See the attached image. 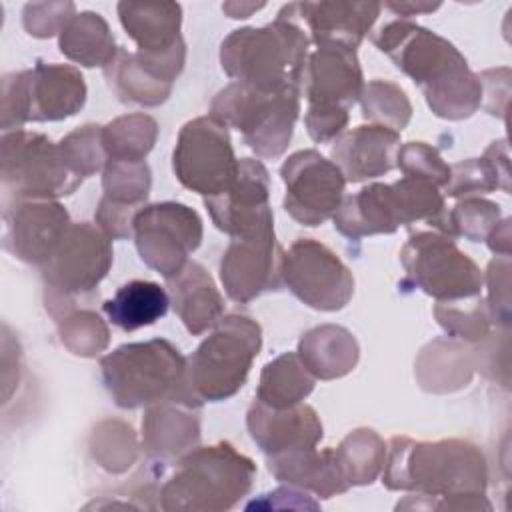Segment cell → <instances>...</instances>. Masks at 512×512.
Segmentation results:
<instances>
[{
    "mask_svg": "<svg viewBox=\"0 0 512 512\" xmlns=\"http://www.w3.org/2000/svg\"><path fill=\"white\" fill-rule=\"evenodd\" d=\"M370 40L422 90L438 118L464 120L482 106L478 74L440 34L398 18L370 32Z\"/></svg>",
    "mask_w": 512,
    "mask_h": 512,
    "instance_id": "obj_1",
    "label": "cell"
},
{
    "mask_svg": "<svg viewBox=\"0 0 512 512\" xmlns=\"http://www.w3.org/2000/svg\"><path fill=\"white\" fill-rule=\"evenodd\" d=\"M382 484L388 490L428 498L484 496L488 464L482 450L460 438L420 442L392 436L386 446Z\"/></svg>",
    "mask_w": 512,
    "mask_h": 512,
    "instance_id": "obj_2",
    "label": "cell"
},
{
    "mask_svg": "<svg viewBox=\"0 0 512 512\" xmlns=\"http://www.w3.org/2000/svg\"><path fill=\"white\" fill-rule=\"evenodd\" d=\"M256 464L222 440L196 446L178 458L176 470L158 490V506L168 512H222L252 490Z\"/></svg>",
    "mask_w": 512,
    "mask_h": 512,
    "instance_id": "obj_3",
    "label": "cell"
},
{
    "mask_svg": "<svg viewBox=\"0 0 512 512\" xmlns=\"http://www.w3.org/2000/svg\"><path fill=\"white\" fill-rule=\"evenodd\" d=\"M310 38L282 16L260 28H238L220 44V66L234 80L266 92L298 90Z\"/></svg>",
    "mask_w": 512,
    "mask_h": 512,
    "instance_id": "obj_4",
    "label": "cell"
},
{
    "mask_svg": "<svg viewBox=\"0 0 512 512\" xmlns=\"http://www.w3.org/2000/svg\"><path fill=\"white\" fill-rule=\"evenodd\" d=\"M104 386L118 408H146L166 398L202 402L186 382V358L164 338L122 344L100 358Z\"/></svg>",
    "mask_w": 512,
    "mask_h": 512,
    "instance_id": "obj_5",
    "label": "cell"
},
{
    "mask_svg": "<svg viewBox=\"0 0 512 512\" xmlns=\"http://www.w3.org/2000/svg\"><path fill=\"white\" fill-rule=\"evenodd\" d=\"M444 210V194L438 186L422 178L402 176L392 184L374 182L344 196L332 222L342 236L360 240L374 234H394L400 226L416 222L432 228Z\"/></svg>",
    "mask_w": 512,
    "mask_h": 512,
    "instance_id": "obj_6",
    "label": "cell"
},
{
    "mask_svg": "<svg viewBox=\"0 0 512 512\" xmlns=\"http://www.w3.org/2000/svg\"><path fill=\"white\" fill-rule=\"evenodd\" d=\"M112 266V240L90 222L70 224L54 254L40 268L46 312L60 322L80 302L98 296V286Z\"/></svg>",
    "mask_w": 512,
    "mask_h": 512,
    "instance_id": "obj_7",
    "label": "cell"
},
{
    "mask_svg": "<svg viewBox=\"0 0 512 512\" xmlns=\"http://www.w3.org/2000/svg\"><path fill=\"white\" fill-rule=\"evenodd\" d=\"M260 348L262 328L256 320L244 314L222 316L186 358L188 388L202 404L232 398L246 384Z\"/></svg>",
    "mask_w": 512,
    "mask_h": 512,
    "instance_id": "obj_8",
    "label": "cell"
},
{
    "mask_svg": "<svg viewBox=\"0 0 512 512\" xmlns=\"http://www.w3.org/2000/svg\"><path fill=\"white\" fill-rule=\"evenodd\" d=\"M298 112V90L266 92L242 82H230L210 102V116L236 128L260 158H278L286 152Z\"/></svg>",
    "mask_w": 512,
    "mask_h": 512,
    "instance_id": "obj_9",
    "label": "cell"
},
{
    "mask_svg": "<svg viewBox=\"0 0 512 512\" xmlns=\"http://www.w3.org/2000/svg\"><path fill=\"white\" fill-rule=\"evenodd\" d=\"M86 82L70 64L36 62L30 70L2 76L0 126L20 130L26 122H58L74 116L86 102Z\"/></svg>",
    "mask_w": 512,
    "mask_h": 512,
    "instance_id": "obj_10",
    "label": "cell"
},
{
    "mask_svg": "<svg viewBox=\"0 0 512 512\" xmlns=\"http://www.w3.org/2000/svg\"><path fill=\"white\" fill-rule=\"evenodd\" d=\"M0 182L4 200H58L76 192L84 178L68 168L48 136L20 128L2 134Z\"/></svg>",
    "mask_w": 512,
    "mask_h": 512,
    "instance_id": "obj_11",
    "label": "cell"
},
{
    "mask_svg": "<svg viewBox=\"0 0 512 512\" xmlns=\"http://www.w3.org/2000/svg\"><path fill=\"white\" fill-rule=\"evenodd\" d=\"M406 280L436 302L472 298L482 292L484 272L454 238L432 232L412 234L400 250Z\"/></svg>",
    "mask_w": 512,
    "mask_h": 512,
    "instance_id": "obj_12",
    "label": "cell"
},
{
    "mask_svg": "<svg viewBox=\"0 0 512 512\" xmlns=\"http://www.w3.org/2000/svg\"><path fill=\"white\" fill-rule=\"evenodd\" d=\"M172 170L184 188L204 198L222 194L238 172L228 126L210 114L188 120L178 132Z\"/></svg>",
    "mask_w": 512,
    "mask_h": 512,
    "instance_id": "obj_13",
    "label": "cell"
},
{
    "mask_svg": "<svg viewBox=\"0 0 512 512\" xmlns=\"http://www.w3.org/2000/svg\"><path fill=\"white\" fill-rule=\"evenodd\" d=\"M204 234L196 210L180 202L146 204L134 218V244L140 260L166 280L176 276Z\"/></svg>",
    "mask_w": 512,
    "mask_h": 512,
    "instance_id": "obj_14",
    "label": "cell"
},
{
    "mask_svg": "<svg viewBox=\"0 0 512 512\" xmlns=\"http://www.w3.org/2000/svg\"><path fill=\"white\" fill-rule=\"evenodd\" d=\"M282 280L306 306L342 310L354 296V276L334 250L314 238H298L282 258Z\"/></svg>",
    "mask_w": 512,
    "mask_h": 512,
    "instance_id": "obj_15",
    "label": "cell"
},
{
    "mask_svg": "<svg viewBox=\"0 0 512 512\" xmlns=\"http://www.w3.org/2000/svg\"><path fill=\"white\" fill-rule=\"evenodd\" d=\"M286 186L284 210L304 226H320L330 220L344 200L346 180L338 166L318 150H298L280 166Z\"/></svg>",
    "mask_w": 512,
    "mask_h": 512,
    "instance_id": "obj_16",
    "label": "cell"
},
{
    "mask_svg": "<svg viewBox=\"0 0 512 512\" xmlns=\"http://www.w3.org/2000/svg\"><path fill=\"white\" fill-rule=\"evenodd\" d=\"M218 230L230 238H246L274 230L270 206V176L256 158H240L232 184L218 196L204 198Z\"/></svg>",
    "mask_w": 512,
    "mask_h": 512,
    "instance_id": "obj_17",
    "label": "cell"
},
{
    "mask_svg": "<svg viewBox=\"0 0 512 512\" xmlns=\"http://www.w3.org/2000/svg\"><path fill=\"white\" fill-rule=\"evenodd\" d=\"M2 246L24 264L42 268L70 228L68 210L56 200H4Z\"/></svg>",
    "mask_w": 512,
    "mask_h": 512,
    "instance_id": "obj_18",
    "label": "cell"
},
{
    "mask_svg": "<svg viewBox=\"0 0 512 512\" xmlns=\"http://www.w3.org/2000/svg\"><path fill=\"white\" fill-rule=\"evenodd\" d=\"M284 250L274 230L232 238L220 260V282L230 300L248 304L264 292L280 290Z\"/></svg>",
    "mask_w": 512,
    "mask_h": 512,
    "instance_id": "obj_19",
    "label": "cell"
},
{
    "mask_svg": "<svg viewBox=\"0 0 512 512\" xmlns=\"http://www.w3.org/2000/svg\"><path fill=\"white\" fill-rule=\"evenodd\" d=\"M382 4L378 2H290L278 16L304 26L318 46H346L356 50L372 32Z\"/></svg>",
    "mask_w": 512,
    "mask_h": 512,
    "instance_id": "obj_20",
    "label": "cell"
},
{
    "mask_svg": "<svg viewBox=\"0 0 512 512\" xmlns=\"http://www.w3.org/2000/svg\"><path fill=\"white\" fill-rule=\"evenodd\" d=\"M364 90V74L356 50L346 46H318L308 54L300 94L308 106L346 108L360 100Z\"/></svg>",
    "mask_w": 512,
    "mask_h": 512,
    "instance_id": "obj_21",
    "label": "cell"
},
{
    "mask_svg": "<svg viewBox=\"0 0 512 512\" xmlns=\"http://www.w3.org/2000/svg\"><path fill=\"white\" fill-rule=\"evenodd\" d=\"M246 428L266 456L314 448L324 436L320 416L304 402L290 408H270L254 398L246 412Z\"/></svg>",
    "mask_w": 512,
    "mask_h": 512,
    "instance_id": "obj_22",
    "label": "cell"
},
{
    "mask_svg": "<svg viewBox=\"0 0 512 512\" xmlns=\"http://www.w3.org/2000/svg\"><path fill=\"white\" fill-rule=\"evenodd\" d=\"M200 404L166 398L146 406L142 416V448L156 460H178L200 444Z\"/></svg>",
    "mask_w": 512,
    "mask_h": 512,
    "instance_id": "obj_23",
    "label": "cell"
},
{
    "mask_svg": "<svg viewBox=\"0 0 512 512\" xmlns=\"http://www.w3.org/2000/svg\"><path fill=\"white\" fill-rule=\"evenodd\" d=\"M398 148V132L376 124H364L352 130H344L334 140L330 156L342 172L344 180L356 184L394 170Z\"/></svg>",
    "mask_w": 512,
    "mask_h": 512,
    "instance_id": "obj_24",
    "label": "cell"
},
{
    "mask_svg": "<svg viewBox=\"0 0 512 512\" xmlns=\"http://www.w3.org/2000/svg\"><path fill=\"white\" fill-rule=\"evenodd\" d=\"M170 306L192 336L214 328L224 316V298L208 270L194 260L166 280Z\"/></svg>",
    "mask_w": 512,
    "mask_h": 512,
    "instance_id": "obj_25",
    "label": "cell"
},
{
    "mask_svg": "<svg viewBox=\"0 0 512 512\" xmlns=\"http://www.w3.org/2000/svg\"><path fill=\"white\" fill-rule=\"evenodd\" d=\"M268 472L282 484L300 488L318 498H332L348 492V484L340 474L334 448L316 450L296 448L266 458Z\"/></svg>",
    "mask_w": 512,
    "mask_h": 512,
    "instance_id": "obj_26",
    "label": "cell"
},
{
    "mask_svg": "<svg viewBox=\"0 0 512 512\" xmlns=\"http://www.w3.org/2000/svg\"><path fill=\"white\" fill-rule=\"evenodd\" d=\"M118 18L142 54H164L184 42L178 2H118Z\"/></svg>",
    "mask_w": 512,
    "mask_h": 512,
    "instance_id": "obj_27",
    "label": "cell"
},
{
    "mask_svg": "<svg viewBox=\"0 0 512 512\" xmlns=\"http://www.w3.org/2000/svg\"><path fill=\"white\" fill-rule=\"evenodd\" d=\"M296 354L316 380H336L356 368L360 346L348 328L322 324L300 338Z\"/></svg>",
    "mask_w": 512,
    "mask_h": 512,
    "instance_id": "obj_28",
    "label": "cell"
},
{
    "mask_svg": "<svg viewBox=\"0 0 512 512\" xmlns=\"http://www.w3.org/2000/svg\"><path fill=\"white\" fill-rule=\"evenodd\" d=\"M474 368V350L454 338H438L422 348L416 360V378L422 390L446 394L466 386Z\"/></svg>",
    "mask_w": 512,
    "mask_h": 512,
    "instance_id": "obj_29",
    "label": "cell"
},
{
    "mask_svg": "<svg viewBox=\"0 0 512 512\" xmlns=\"http://www.w3.org/2000/svg\"><path fill=\"white\" fill-rule=\"evenodd\" d=\"M498 188L510 192V156L506 138L494 140L480 158H468L452 164L444 194L448 198H468L488 194Z\"/></svg>",
    "mask_w": 512,
    "mask_h": 512,
    "instance_id": "obj_30",
    "label": "cell"
},
{
    "mask_svg": "<svg viewBox=\"0 0 512 512\" xmlns=\"http://www.w3.org/2000/svg\"><path fill=\"white\" fill-rule=\"evenodd\" d=\"M170 306L168 292L150 280H130L102 304L108 320L124 332H134L156 324Z\"/></svg>",
    "mask_w": 512,
    "mask_h": 512,
    "instance_id": "obj_31",
    "label": "cell"
},
{
    "mask_svg": "<svg viewBox=\"0 0 512 512\" xmlns=\"http://www.w3.org/2000/svg\"><path fill=\"white\" fill-rule=\"evenodd\" d=\"M60 52L86 68H106L118 54L108 22L98 12L74 14L58 38Z\"/></svg>",
    "mask_w": 512,
    "mask_h": 512,
    "instance_id": "obj_32",
    "label": "cell"
},
{
    "mask_svg": "<svg viewBox=\"0 0 512 512\" xmlns=\"http://www.w3.org/2000/svg\"><path fill=\"white\" fill-rule=\"evenodd\" d=\"M104 78L114 96L124 104L160 106L172 94V84L154 78L136 58V52L118 48L114 60L104 68Z\"/></svg>",
    "mask_w": 512,
    "mask_h": 512,
    "instance_id": "obj_33",
    "label": "cell"
},
{
    "mask_svg": "<svg viewBox=\"0 0 512 512\" xmlns=\"http://www.w3.org/2000/svg\"><path fill=\"white\" fill-rule=\"evenodd\" d=\"M316 378L308 372L296 352H284L270 360L262 372L256 388V400L270 408H290L314 390Z\"/></svg>",
    "mask_w": 512,
    "mask_h": 512,
    "instance_id": "obj_34",
    "label": "cell"
},
{
    "mask_svg": "<svg viewBox=\"0 0 512 512\" xmlns=\"http://www.w3.org/2000/svg\"><path fill=\"white\" fill-rule=\"evenodd\" d=\"M334 458L348 486H368L384 470L386 444L372 428H356L334 448Z\"/></svg>",
    "mask_w": 512,
    "mask_h": 512,
    "instance_id": "obj_35",
    "label": "cell"
},
{
    "mask_svg": "<svg viewBox=\"0 0 512 512\" xmlns=\"http://www.w3.org/2000/svg\"><path fill=\"white\" fill-rule=\"evenodd\" d=\"M158 138V124L148 114H124L102 126L108 160L144 162Z\"/></svg>",
    "mask_w": 512,
    "mask_h": 512,
    "instance_id": "obj_36",
    "label": "cell"
},
{
    "mask_svg": "<svg viewBox=\"0 0 512 512\" xmlns=\"http://www.w3.org/2000/svg\"><path fill=\"white\" fill-rule=\"evenodd\" d=\"M434 316L450 338L462 342H482L490 336V310L486 300L478 294L472 298L436 302Z\"/></svg>",
    "mask_w": 512,
    "mask_h": 512,
    "instance_id": "obj_37",
    "label": "cell"
},
{
    "mask_svg": "<svg viewBox=\"0 0 512 512\" xmlns=\"http://www.w3.org/2000/svg\"><path fill=\"white\" fill-rule=\"evenodd\" d=\"M362 116L376 126L402 132L412 118V104L406 92L388 80H370L360 94Z\"/></svg>",
    "mask_w": 512,
    "mask_h": 512,
    "instance_id": "obj_38",
    "label": "cell"
},
{
    "mask_svg": "<svg viewBox=\"0 0 512 512\" xmlns=\"http://www.w3.org/2000/svg\"><path fill=\"white\" fill-rule=\"evenodd\" d=\"M90 452L104 470L126 472L138 460L136 434L120 420H104L90 434Z\"/></svg>",
    "mask_w": 512,
    "mask_h": 512,
    "instance_id": "obj_39",
    "label": "cell"
},
{
    "mask_svg": "<svg viewBox=\"0 0 512 512\" xmlns=\"http://www.w3.org/2000/svg\"><path fill=\"white\" fill-rule=\"evenodd\" d=\"M62 346L74 356L94 358L108 348L110 330L106 322L90 308H78L58 322Z\"/></svg>",
    "mask_w": 512,
    "mask_h": 512,
    "instance_id": "obj_40",
    "label": "cell"
},
{
    "mask_svg": "<svg viewBox=\"0 0 512 512\" xmlns=\"http://www.w3.org/2000/svg\"><path fill=\"white\" fill-rule=\"evenodd\" d=\"M152 172L146 162L108 160L102 170L104 198L128 206H146Z\"/></svg>",
    "mask_w": 512,
    "mask_h": 512,
    "instance_id": "obj_41",
    "label": "cell"
},
{
    "mask_svg": "<svg viewBox=\"0 0 512 512\" xmlns=\"http://www.w3.org/2000/svg\"><path fill=\"white\" fill-rule=\"evenodd\" d=\"M58 146L68 168L80 178H88L108 164L100 124H84L72 130L58 142Z\"/></svg>",
    "mask_w": 512,
    "mask_h": 512,
    "instance_id": "obj_42",
    "label": "cell"
},
{
    "mask_svg": "<svg viewBox=\"0 0 512 512\" xmlns=\"http://www.w3.org/2000/svg\"><path fill=\"white\" fill-rule=\"evenodd\" d=\"M502 220L500 206L480 196L462 198L448 210L450 238H466L470 242H484L492 228Z\"/></svg>",
    "mask_w": 512,
    "mask_h": 512,
    "instance_id": "obj_43",
    "label": "cell"
},
{
    "mask_svg": "<svg viewBox=\"0 0 512 512\" xmlns=\"http://www.w3.org/2000/svg\"><path fill=\"white\" fill-rule=\"evenodd\" d=\"M396 166L404 176L422 178L438 188H444L450 180V164H446L440 152L426 142H406L396 152Z\"/></svg>",
    "mask_w": 512,
    "mask_h": 512,
    "instance_id": "obj_44",
    "label": "cell"
},
{
    "mask_svg": "<svg viewBox=\"0 0 512 512\" xmlns=\"http://www.w3.org/2000/svg\"><path fill=\"white\" fill-rule=\"evenodd\" d=\"M76 6L72 2H40L26 4L22 10L24 30L34 38H50L60 34L68 20L74 16Z\"/></svg>",
    "mask_w": 512,
    "mask_h": 512,
    "instance_id": "obj_45",
    "label": "cell"
},
{
    "mask_svg": "<svg viewBox=\"0 0 512 512\" xmlns=\"http://www.w3.org/2000/svg\"><path fill=\"white\" fill-rule=\"evenodd\" d=\"M488 284V310L494 324L508 330L510 326V256H496L490 260L484 274Z\"/></svg>",
    "mask_w": 512,
    "mask_h": 512,
    "instance_id": "obj_46",
    "label": "cell"
},
{
    "mask_svg": "<svg viewBox=\"0 0 512 512\" xmlns=\"http://www.w3.org/2000/svg\"><path fill=\"white\" fill-rule=\"evenodd\" d=\"M144 206H128L120 202H112L108 198H100L96 208V224L110 240H126L134 234V218Z\"/></svg>",
    "mask_w": 512,
    "mask_h": 512,
    "instance_id": "obj_47",
    "label": "cell"
},
{
    "mask_svg": "<svg viewBox=\"0 0 512 512\" xmlns=\"http://www.w3.org/2000/svg\"><path fill=\"white\" fill-rule=\"evenodd\" d=\"M348 120H350V116H348L346 108L308 106V110L304 114L306 132L318 144L336 140L344 132Z\"/></svg>",
    "mask_w": 512,
    "mask_h": 512,
    "instance_id": "obj_48",
    "label": "cell"
},
{
    "mask_svg": "<svg viewBox=\"0 0 512 512\" xmlns=\"http://www.w3.org/2000/svg\"><path fill=\"white\" fill-rule=\"evenodd\" d=\"M482 84V106L488 114L506 120L502 110L508 108L510 96V68H492L478 74Z\"/></svg>",
    "mask_w": 512,
    "mask_h": 512,
    "instance_id": "obj_49",
    "label": "cell"
},
{
    "mask_svg": "<svg viewBox=\"0 0 512 512\" xmlns=\"http://www.w3.org/2000/svg\"><path fill=\"white\" fill-rule=\"evenodd\" d=\"M510 218H502L494 228L492 232L488 234L486 242H488V248L496 254V256H510Z\"/></svg>",
    "mask_w": 512,
    "mask_h": 512,
    "instance_id": "obj_50",
    "label": "cell"
},
{
    "mask_svg": "<svg viewBox=\"0 0 512 512\" xmlns=\"http://www.w3.org/2000/svg\"><path fill=\"white\" fill-rule=\"evenodd\" d=\"M384 6H386L388 10H392L394 14H398L402 20H408L410 16L428 14V12L438 10V8H440V2H424V0L412 2V0H404V2H386Z\"/></svg>",
    "mask_w": 512,
    "mask_h": 512,
    "instance_id": "obj_51",
    "label": "cell"
},
{
    "mask_svg": "<svg viewBox=\"0 0 512 512\" xmlns=\"http://www.w3.org/2000/svg\"><path fill=\"white\" fill-rule=\"evenodd\" d=\"M266 4L264 2H258V4H254V2H224L222 4V10L230 16V18H248V16H252L254 12H258L260 8H264Z\"/></svg>",
    "mask_w": 512,
    "mask_h": 512,
    "instance_id": "obj_52",
    "label": "cell"
}]
</instances>
